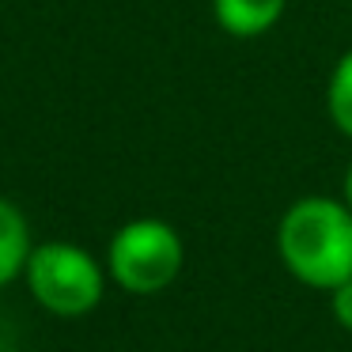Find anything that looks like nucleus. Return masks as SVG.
I'll return each instance as SVG.
<instances>
[{
	"label": "nucleus",
	"instance_id": "39448f33",
	"mask_svg": "<svg viewBox=\"0 0 352 352\" xmlns=\"http://www.w3.org/2000/svg\"><path fill=\"white\" fill-rule=\"evenodd\" d=\"M27 258H31V231H27V220L12 201L0 197V288L12 284L23 273Z\"/></svg>",
	"mask_w": 352,
	"mask_h": 352
},
{
	"label": "nucleus",
	"instance_id": "20e7f679",
	"mask_svg": "<svg viewBox=\"0 0 352 352\" xmlns=\"http://www.w3.org/2000/svg\"><path fill=\"white\" fill-rule=\"evenodd\" d=\"M284 8H288V0H212L216 23L235 38L265 34L269 27H276Z\"/></svg>",
	"mask_w": 352,
	"mask_h": 352
},
{
	"label": "nucleus",
	"instance_id": "f257e3e1",
	"mask_svg": "<svg viewBox=\"0 0 352 352\" xmlns=\"http://www.w3.org/2000/svg\"><path fill=\"white\" fill-rule=\"evenodd\" d=\"M276 250L296 280L333 292L352 280V208L333 197H303L280 216Z\"/></svg>",
	"mask_w": 352,
	"mask_h": 352
},
{
	"label": "nucleus",
	"instance_id": "6e6552de",
	"mask_svg": "<svg viewBox=\"0 0 352 352\" xmlns=\"http://www.w3.org/2000/svg\"><path fill=\"white\" fill-rule=\"evenodd\" d=\"M344 205L352 208V167H349V175H344Z\"/></svg>",
	"mask_w": 352,
	"mask_h": 352
},
{
	"label": "nucleus",
	"instance_id": "f03ea898",
	"mask_svg": "<svg viewBox=\"0 0 352 352\" xmlns=\"http://www.w3.org/2000/svg\"><path fill=\"white\" fill-rule=\"evenodd\" d=\"M31 296L61 318H80L95 311L107 288V273L87 250L76 243H42L31 246V258L23 265Z\"/></svg>",
	"mask_w": 352,
	"mask_h": 352
},
{
	"label": "nucleus",
	"instance_id": "0eeeda50",
	"mask_svg": "<svg viewBox=\"0 0 352 352\" xmlns=\"http://www.w3.org/2000/svg\"><path fill=\"white\" fill-rule=\"evenodd\" d=\"M333 318H337L341 329L352 333V280H344V284L333 288Z\"/></svg>",
	"mask_w": 352,
	"mask_h": 352
},
{
	"label": "nucleus",
	"instance_id": "7ed1b4c3",
	"mask_svg": "<svg viewBox=\"0 0 352 352\" xmlns=\"http://www.w3.org/2000/svg\"><path fill=\"white\" fill-rule=\"evenodd\" d=\"M182 239L170 223L163 220H129L118 228L107 250V269L118 288L133 296H155L167 284H175L182 269Z\"/></svg>",
	"mask_w": 352,
	"mask_h": 352
},
{
	"label": "nucleus",
	"instance_id": "423d86ee",
	"mask_svg": "<svg viewBox=\"0 0 352 352\" xmlns=\"http://www.w3.org/2000/svg\"><path fill=\"white\" fill-rule=\"evenodd\" d=\"M326 107L333 125L352 137V50L337 61V69L329 72V84H326Z\"/></svg>",
	"mask_w": 352,
	"mask_h": 352
}]
</instances>
